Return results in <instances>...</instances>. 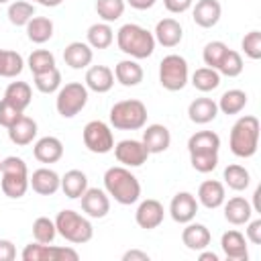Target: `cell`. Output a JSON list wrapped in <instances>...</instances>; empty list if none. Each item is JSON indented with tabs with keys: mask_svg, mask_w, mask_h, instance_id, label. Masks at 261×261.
<instances>
[{
	"mask_svg": "<svg viewBox=\"0 0 261 261\" xmlns=\"http://www.w3.org/2000/svg\"><path fill=\"white\" fill-rule=\"evenodd\" d=\"M104 190L110 198H114V202L122 204V206H130L135 202H139L141 198V184L137 179L135 173H130L128 167L124 165H114L108 167L104 171Z\"/></svg>",
	"mask_w": 261,
	"mask_h": 261,
	"instance_id": "1",
	"label": "cell"
},
{
	"mask_svg": "<svg viewBox=\"0 0 261 261\" xmlns=\"http://www.w3.org/2000/svg\"><path fill=\"white\" fill-rule=\"evenodd\" d=\"M116 45L130 59H147L153 55L157 43L151 31L141 24L126 22L116 31Z\"/></svg>",
	"mask_w": 261,
	"mask_h": 261,
	"instance_id": "2",
	"label": "cell"
},
{
	"mask_svg": "<svg viewBox=\"0 0 261 261\" xmlns=\"http://www.w3.org/2000/svg\"><path fill=\"white\" fill-rule=\"evenodd\" d=\"M228 147H230L232 155H237L241 159L253 157L259 147V118L253 114L241 116L230 128Z\"/></svg>",
	"mask_w": 261,
	"mask_h": 261,
	"instance_id": "3",
	"label": "cell"
},
{
	"mask_svg": "<svg viewBox=\"0 0 261 261\" xmlns=\"http://www.w3.org/2000/svg\"><path fill=\"white\" fill-rule=\"evenodd\" d=\"M0 188L4 192V196L18 200L27 194L29 190V167L24 163V159L16 157V155H8L2 159V167H0Z\"/></svg>",
	"mask_w": 261,
	"mask_h": 261,
	"instance_id": "4",
	"label": "cell"
},
{
	"mask_svg": "<svg viewBox=\"0 0 261 261\" xmlns=\"http://www.w3.org/2000/svg\"><path fill=\"white\" fill-rule=\"evenodd\" d=\"M147 106L137 100V98H128V100H120L110 108V126L118 128V130H139L147 124Z\"/></svg>",
	"mask_w": 261,
	"mask_h": 261,
	"instance_id": "5",
	"label": "cell"
},
{
	"mask_svg": "<svg viewBox=\"0 0 261 261\" xmlns=\"http://www.w3.org/2000/svg\"><path fill=\"white\" fill-rule=\"evenodd\" d=\"M55 228H57V234H61L67 243H73V245H84L88 241H92L94 237V226L92 222L82 216L80 212L75 210H61L57 216H55Z\"/></svg>",
	"mask_w": 261,
	"mask_h": 261,
	"instance_id": "6",
	"label": "cell"
},
{
	"mask_svg": "<svg viewBox=\"0 0 261 261\" xmlns=\"http://www.w3.org/2000/svg\"><path fill=\"white\" fill-rule=\"evenodd\" d=\"M190 82V67L186 57L177 53H169L159 63V84L167 92H179Z\"/></svg>",
	"mask_w": 261,
	"mask_h": 261,
	"instance_id": "7",
	"label": "cell"
},
{
	"mask_svg": "<svg viewBox=\"0 0 261 261\" xmlns=\"http://www.w3.org/2000/svg\"><path fill=\"white\" fill-rule=\"evenodd\" d=\"M88 92L90 90L82 82H69V84L61 86L57 90V98H55V108H57L59 116L73 118L75 114H80L88 104Z\"/></svg>",
	"mask_w": 261,
	"mask_h": 261,
	"instance_id": "8",
	"label": "cell"
},
{
	"mask_svg": "<svg viewBox=\"0 0 261 261\" xmlns=\"http://www.w3.org/2000/svg\"><path fill=\"white\" fill-rule=\"evenodd\" d=\"M82 139H84L86 149L96 155H106L114 149L112 128H110V124H106L102 120H90L82 130Z\"/></svg>",
	"mask_w": 261,
	"mask_h": 261,
	"instance_id": "9",
	"label": "cell"
},
{
	"mask_svg": "<svg viewBox=\"0 0 261 261\" xmlns=\"http://www.w3.org/2000/svg\"><path fill=\"white\" fill-rule=\"evenodd\" d=\"M22 261H77L80 255L71 247H57L51 243H31L20 253Z\"/></svg>",
	"mask_w": 261,
	"mask_h": 261,
	"instance_id": "10",
	"label": "cell"
},
{
	"mask_svg": "<svg viewBox=\"0 0 261 261\" xmlns=\"http://www.w3.org/2000/svg\"><path fill=\"white\" fill-rule=\"evenodd\" d=\"M114 157L124 167H141L149 159V151L143 141L137 139H122L114 145Z\"/></svg>",
	"mask_w": 261,
	"mask_h": 261,
	"instance_id": "11",
	"label": "cell"
},
{
	"mask_svg": "<svg viewBox=\"0 0 261 261\" xmlns=\"http://www.w3.org/2000/svg\"><path fill=\"white\" fill-rule=\"evenodd\" d=\"M198 212V200L192 192H177L169 202V216L177 224H186L196 218Z\"/></svg>",
	"mask_w": 261,
	"mask_h": 261,
	"instance_id": "12",
	"label": "cell"
},
{
	"mask_svg": "<svg viewBox=\"0 0 261 261\" xmlns=\"http://www.w3.org/2000/svg\"><path fill=\"white\" fill-rule=\"evenodd\" d=\"M163 216H165L163 204L159 200H155V198H147L137 206L135 222L145 230H153L163 222Z\"/></svg>",
	"mask_w": 261,
	"mask_h": 261,
	"instance_id": "13",
	"label": "cell"
},
{
	"mask_svg": "<svg viewBox=\"0 0 261 261\" xmlns=\"http://www.w3.org/2000/svg\"><path fill=\"white\" fill-rule=\"evenodd\" d=\"M80 200H82V210L90 218H104L110 212V196L106 194V190L88 188Z\"/></svg>",
	"mask_w": 261,
	"mask_h": 261,
	"instance_id": "14",
	"label": "cell"
},
{
	"mask_svg": "<svg viewBox=\"0 0 261 261\" xmlns=\"http://www.w3.org/2000/svg\"><path fill=\"white\" fill-rule=\"evenodd\" d=\"M143 145L147 147L149 155H157V153H163L169 149L171 145V133L165 124H159V122H153V124H147L143 126Z\"/></svg>",
	"mask_w": 261,
	"mask_h": 261,
	"instance_id": "15",
	"label": "cell"
},
{
	"mask_svg": "<svg viewBox=\"0 0 261 261\" xmlns=\"http://www.w3.org/2000/svg\"><path fill=\"white\" fill-rule=\"evenodd\" d=\"M29 188L39 196H53L61 188V175L51 167H39L29 175Z\"/></svg>",
	"mask_w": 261,
	"mask_h": 261,
	"instance_id": "16",
	"label": "cell"
},
{
	"mask_svg": "<svg viewBox=\"0 0 261 261\" xmlns=\"http://www.w3.org/2000/svg\"><path fill=\"white\" fill-rule=\"evenodd\" d=\"M220 249L226 259L230 261H247L249 259V249H247V239L239 230H226L220 237Z\"/></svg>",
	"mask_w": 261,
	"mask_h": 261,
	"instance_id": "17",
	"label": "cell"
},
{
	"mask_svg": "<svg viewBox=\"0 0 261 261\" xmlns=\"http://www.w3.org/2000/svg\"><path fill=\"white\" fill-rule=\"evenodd\" d=\"M222 16V6L218 0H198L192 8V18L202 29H212Z\"/></svg>",
	"mask_w": 261,
	"mask_h": 261,
	"instance_id": "18",
	"label": "cell"
},
{
	"mask_svg": "<svg viewBox=\"0 0 261 261\" xmlns=\"http://www.w3.org/2000/svg\"><path fill=\"white\" fill-rule=\"evenodd\" d=\"M153 37H155V43L171 49V47H177L184 39V29L181 24L175 20V18H161L157 24H155V31H153Z\"/></svg>",
	"mask_w": 261,
	"mask_h": 261,
	"instance_id": "19",
	"label": "cell"
},
{
	"mask_svg": "<svg viewBox=\"0 0 261 261\" xmlns=\"http://www.w3.org/2000/svg\"><path fill=\"white\" fill-rule=\"evenodd\" d=\"M84 84L88 90H92L96 94H106L114 86V71L108 65H92L86 71Z\"/></svg>",
	"mask_w": 261,
	"mask_h": 261,
	"instance_id": "20",
	"label": "cell"
},
{
	"mask_svg": "<svg viewBox=\"0 0 261 261\" xmlns=\"http://www.w3.org/2000/svg\"><path fill=\"white\" fill-rule=\"evenodd\" d=\"M198 204H202L204 208L208 210H214V208H220L226 200V190H224V184L218 181V179H206L200 184L198 188Z\"/></svg>",
	"mask_w": 261,
	"mask_h": 261,
	"instance_id": "21",
	"label": "cell"
},
{
	"mask_svg": "<svg viewBox=\"0 0 261 261\" xmlns=\"http://www.w3.org/2000/svg\"><path fill=\"white\" fill-rule=\"evenodd\" d=\"M212 241V234L208 230L206 224L202 222H186V228L181 230V243L190 249V251H202V249H208Z\"/></svg>",
	"mask_w": 261,
	"mask_h": 261,
	"instance_id": "22",
	"label": "cell"
},
{
	"mask_svg": "<svg viewBox=\"0 0 261 261\" xmlns=\"http://www.w3.org/2000/svg\"><path fill=\"white\" fill-rule=\"evenodd\" d=\"M33 155L39 163H57L63 157V143L57 137H41L33 145Z\"/></svg>",
	"mask_w": 261,
	"mask_h": 261,
	"instance_id": "23",
	"label": "cell"
},
{
	"mask_svg": "<svg viewBox=\"0 0 261 261\" xmlns=\"http://www.w3.org/2000/svg\"><path fill=\"white\" fill-rule=\"evenodd\" d=\"M94 59V51L88 43L84 41H71L65 49H63V61L71 67V69H86Z\"/></svg>",
	"mask_w": 261,
	"mask_h": 261,
	"instance_id": "24",
	"label": "cell"
},
{
	"mask_svg": "<svg viewBox=\"0 0 261 261\" xmlns=\"http://www.w3.org/2000/svg\"><path fill=\"white\" fill-rule=\"evenodd\" d=\"M143 75H145V71H143V67L139 65L137 59H130L128 57V59H122V61H118L114 65V80L120 86H124V88L139 86L143 82Z\"/></svg>",
	"mask_w": 261,
	"mask_h": 261,
	"instance_id": "25",
	"label": "cell"
},
{
	"mask_svg": "<svg viewBox=\"0 0 261 261\" xmlns=\"http://www.w3.org/2000/svg\"><path fill=\"white\" fill-rule=\"evenodd\" d=\"M224 218L226 222L234 224V226H241V224H247L253 216V208H251V202L245 200L243 196H234L230 198L228 202L224 200Z\"/></svg>",
	"mask_w": 261,
	"mask_h": 261,
	"instance_id": "26",
	"label": "cell"
},
{
	"mask_svg": "<svg viewBox=\"0 0 261 261\" xmlns=\"http://www.w3.org/2000/svg\"><path fill=\"white\" fill-rule=\"evenodd\" d=\"M218 116V104L212 98H196L188 106V118L194 124H208Z\"/></svg>",
	"mask_w": 261,
	"mask_h": 261,
	"instance_id": "27",
	"label": "cell"
},
{
	"mask_svg": "<svg viewBox=\"0 0 261 261\" xmlns=\"http://www.w3.org/2000/svg\"><path fill=\"white\" fill-rule=\"evenodd\" d=\"M37 137V122L31 116H20L12 126H8V139L16 147H27L35 141Z\"/></svg>",
	"mask_w": 261,
	"mask_h": 261,
	"instance_id": "28",
	"label": "cell"
},
{
	"mask_svg": "<svg viewBox=\"0 0 261 261\" xmlns=\"http://www.w3.org/2000/svg\"><path fill=\"white\" fill-rule=\"evenodd\" d=\"M220 137L214 130H198L188 139V153H218Z\"/></svg>",
	"mask_w": 261,
	"mask_h": 261,
	"instance_id": "29",
	"label": "cell"
},
{
	"mask_svg": "<svg viewBox=\"0 0 261 261\" xmlns=\"http://www.w3.org/2000/svg\"><path fill=\"white\" fill-rule=\"evenodd\" d=\"M59 190H63V194L69 200H77L88 190V175L82 169H69L61 175V188Z\"/></svg>",
	"mask_w": 261,
	"mask_h": 261,
	"instance_id": "30",
	"label": "cell"
},
{
	"mask_svg": "<svg viewBox=\"0 0 261 261\" xmlns=\"http://www.w3.org/2000/svg\"><path fill=\"white\" fill-rule=\"evenodd\" d=\"M114 41V31L110 27V22H94L90 24L88 33H86V43L92 49H108Z\"/></svg>",
	"mask_w": 261,
	"mask_h": 261,
	"instance_id": "31",
	"label": "cell"
},
{
	"mask_svg": "<svg viewBox=\"0 0 261 261\" xmlns=\"http://www.w3.org/2000/svg\"><path fill=\"white\" fill-rule=\"evenodd\" d=\"M24 29H27L29 41H33L37 45H43L53 37V20L47 16H33Z\"/></svg>",
	"mask_w": 261,
	"mask_h": 261,
	"instance_id": "32",
	"label": "cell"
},
{
	"mask_svg": "<svg viewBox=\"0 0 261 261\" xmlns=\"http://www.w3.org/2000/svg\"><path fill=\"white\" fill-rule=\"evenodd\" d=\"M4 100H8L12 106L20 108L22 112L31 106L33 100V90L27 82H10L4 90Z\"/></svg>",
	"mask_w": 261,
	"mask_h": 261,
	"instance_id": "33",
	"label": "cell"
},
{
	"mask_svg": "<svg viewBox=\"0 0 261 261\" xmlns=\"http://www.w3.org/2000/svg\"><path fill=\"white\" fill-rule=\"evenodd\" d=\"M218 104V112L230 116V114H239L245 106H247V92L245 90H239V88H232V90H226L220 100L216 102Z\"/></svg>",
	"mask_w": 261,
	"mask_h": 261,
	"instance_id": "34",
	"label": "cell"
},
{
	"mask_svg": "<svg viewBox=\"0 0 261 261\" xmlns=\"http://www.w3.org/2000/svg\"><path fill=\"white\" fill-rule=\"evenodd\" d=\"M222 179H224V184H226L230 190L243 192V190H247L249 184H251V173H249L247 167H243V165H239V163H230V165L224 167Z\"/></svg>",
	"mask_w": 261,
	"mask_h": 261,
	"instance_id": "35",
	"label": "cell"
},
{
	"mask_svg": "<svg viewBox=\"0 0 261 261\" xmlns=\"http://www.w3.org/2000/svg\"><path fill=\"white\" fill-rule=\"evenodd\" d=\"M6 16L14 27H27V22L35 16V4L29 0H14L8 4Z\"/></svg>",
	"mask_w": 261,
	"mask_h": 261,
	"instance_id": "36",
	"label": "cell"
},
{
	"mask_svg": "<svg viewBox=\"0 0 261 261\" xmlns=\"http://www.w3.org/2000/svg\"><path fill=\"white\" fill-rule=\"evenodd\" d=\"M192 86L198 90V92H212L220 86V73L212 67H198L194 73H192Z\"/></svg>",
	"mask_w": 261,
	"mask_h": 261,
	"instance_id": "37",
	"label": "cell"
},
{
	"mask_svg": "<svg viewBox=\"0 0 261 261\" xmlns=\"http://www.w3.org/2000/svg\"><path fill=\"white\" fill-rule=\"evenodd\" d=\"M24 69V59L20 53L12 49L2 51V65H0V77H16Z\"/></svg>",
	"mask_w": 261,
	"mask_h": 261,
	"instance_id": "38",
	"label": "cell"
},
{
	"mask_svg": "<svg viewBox=\"0 0 261 261\" xmlns=\"http://www.w3.org/2000/svg\"><path fill=\"white\" fill-rule=\"evenodd\" d=\"M33 84L41 94H53L61 88V71L57 67L43 71V73H35L33 75Z\"/></svg>",
	"mask_w": 261,
	"mask_h": 261,
	"instance_id": "39",
	"label": "cell"
},
{
	"mask_svg": "<svg viewBox=\"0 0 261 261\" xmlns=\"http://www.w3.org/2000/svg\"><path fill=\"white\" fill-rule=\"evenodd\" d=\"M124 0H96V12L102 22H114L124 14Z\"/></svg>",
	"mask_w": 261,
	"mask_h": 261,
	"instance_id": "40",
	"label": "cell"
},
{
	"mask_svg": "<svg viewBox=\"0 0 261 261\" xmlns=\"http://www.w3.org/2000/svg\"><path fill=\"white\" fill-rule=\"evenodd\" d=\"M27 65H29V69L33 71V75H35V73L49 71V69L55 67V55H53L51 51H47V49H35V51L29 55Z\"/></svg>",
	"mask_w": 261,
	"mask_h": 261,
	"instance_id": "41",
	"label": "cell"
},
{
	"mask_svg": "<svg viewBox=\"0 0 261 261\" xmlns=\"http://www.w3.org/2000/svg\"><path fill=\"white\" fill-rule=\"evenodd\" d=\"M243 67H245V65H243V57H241V53L234 51V49H228V51L224 53L222 61L218 63L216 71H218L220 75H226V77H237V75L243 73Z\"/></svg>",
	"mask_w": 261,
	"mask_h": 261,
	"instance_id": "42",
	"label": "cell"
},
{
	"mask_svg": "<svg viewBox=\"0 0 261 261\" xmlns=\"http://www.w3.org/2000/svg\"><path fill=\"white\" fill-rule=\"evenodd\" d=\"M33 237L37 243H53L57 237V228H55V220L47 218V216H39L33 222Z\"/></svg>",
	"mask_w": 261,
	"mask_h": 261,
	"instance_id": "43",
	"label": "cell"
},
{
	"mask_svg": "<svg viewBox=\"0 0 261 261\" xmlns=\"http://www.w3.org/2000/svg\"><path fill=\"white\" fill-rule=\"evenodd\" d=\"M226 51H228V45L222 43V41H210V43H206V45H204V51H202L204 65L216 69Z\"/></svg>",
	"mask_w": 261,
	"mask_h": 261,
	"instance_id": "44",
	"label": "cell"
},
{
	"mask_svg": "<svg viewBox=\"0 0 261 261\" xmlns=\"http://www.w3.org/2000/svg\"><path fill=\"white\" fill-rule=\"evenodd\" d=\"M241 49L249 59H261V31H249L241 41Z\"/></svg>",
	"mask_w": 261,
	"mask_h": 261,
	"instance_id": "45",
	"label": "cell"
},
{
	"mask_svg": "<svg viewBox=\"0 0 261 261\" xmlns=\"http://www.w3.org/2000/svg\"><path fill=\"white\" fill-rule=\"evenodd\" d=\"M190 163L200 173H210L218 165V153H192Z\"/></svg>",
	"mask_w": 261,
	"mask_h": 261,
	"instance_id": "46",
	"label": "cell"
},
{
	"mask_svg": "<svg viewBox=\"0 0 261 261\" xmlns=\"http://www.w3.org/2000/svg\"><path fill=\"white\" fill-rule=\"evenodd\" d=\"M22 114H24V112H22L20 108L12 106L8 100H4V98L0 100V126H4V128L12 126Z\"/></svg>",
	"mask_w": 261,
	"mask_h": 261,
	"instance_id": "47",
	"label": "cell"
},
{
	"mask_svg": "<svg viewBox=\"0 0 261 261\" xmlns=\"http://www.w3.org/2000/svg\"><path fill=\"white\" fill-rule=\"evenodd\" d=\"M245 239L253 245H261V218L249 220L245 228Z\"/></svg>",
	"mask_w": 261,
	"mask_h": 261,
	"instance_id": "48",
	"label": "cell"
},
{
	"mask_svg": "<svg viewBox=\"0 0 261 261\" xmlns=\"http://www.w3.org/2000/svg\"><path fill=\"white\" fill-rule=\"evenodd\" d=\"M192 4H194V0H163V6L171 14H184L186 10L192 8Z\"/></svg>",
	"mask_w": 261,
	"mask_h": 261,
	"instance_id": "49",
	"label": "cell"
},
{
	"mask_svg": "<svg viewBox=\"0 0 261 261\" xmlns=\"http://www.w3.org/2000/svg\"><path fill=\"white\" fill-rule=\"evenodd\" d=\"M16 259V247L8 239H0V261H14Z\"/></svg>",
	"mask_w": 261,
	"mask_h": 261,
	"instance_id": "50",
	"label": "cell"
},
{
	"mask_svg": "<svg viewBox=\"0 0 261 261\" xmlns=\"http://www.w3.org/2000/svg\"><path fill=\"white\" fill-rule=\"evenodd\" d=\"M122 261H149V253L139 251V249H130L122 255Z\"/></svg>",
	"mask_w": 261,
	"mask_h": 261,
	"instance_id": "51",
	"label": "cell"
},
{
	"mask_svg": "<svg viewBox=\"0 0 261 261\" xmlns=\"http://www.w3.org/2000/svg\"><path fill=\"white\" fill-rule=\"evenodd\" d=\"M130 8H135V10H149V8H153L155 6V2L157 0H124Z\"/></svg>",
	"mask_w": 261,
	"mask_h": 261,
	"instance_id": "52",
	"label": "cell"
},
{
	"mask_svg": "<svg viewBox=\"0 0 261 261\" xmlns=\"http://www.w3.org/2000/svg\"><path fill=\"white\" fill-rule=\"evenodd\" d=\"M198 259H200V261H218V255H216L214 251H206V249H202L200 255H198Z\"/></svg>",
	"mask_w": 261,
	"mask_h": 261,
	"instance_id": "53",
	"label": "cell"
},
{
	"mask_svg": "<svg viewBox=\"0 0 261 261\" xmlns=\"http://www.w3.org/2000/svg\"><path fill=\"white\" fill-rule=\"evenodd\" d=\"M259 196H261V186H257L255 188V192H253V212H261V204H259Z\"/></svg>",
	"mask_w": 261,
	"mask_h": 261,
	"instance_id": "54",
	"label": "cell"
},
{
	"mask_svg": "<svg viewBox=\"0 0 261 261\" xmlns=\"http://www.w3.org/2000/svg\"><path fill=\"white\" fill-rule=\"evenodd\" d=\"M33 4L37 2V4H41V6H47V8H55V6H59L63 0H31Z\"/></svg>",
	"mask_w": 261,
	"mask_h": 261,
	"instance_id": "55",
	"label": "cell"
},
{
	"mask_svg": "<svg viewBox=\"0 0 261 261\" xmlns=\"http://www.w3.org/2000/svg\"><path fill=\"white\" fill-rule=\"evenodd\" d=\"M2 51H4V49H0V65H2Z\"/></svg>",
	"mask_w": 261,
	"mask_h": 261,
	"instance_id": "56",
	"label": "cell"
},
{
	"mask_svg": "<svg viewBox=\"0 0 261 261\" xmlns=\"http://www.w3.org/2000/svg\"><path fill=\"white\" fill-rule=\"evenodd\" d=\"M6 2H10V0H0V4H6Z\"/></svg>",
	"mask_w": 261,
	"mask_h": 261,
	"instance_id": "57",
	"label": "cell"
},
{
	"mask_svg": "<svg viewBox=\"0 0 261 261\" xmlns=\"http://www.w3.org/2000/svg\"><path fill=\"white\" fill-rule=\"evenodd\" d=\"M0 167H2V161H0Z\"/></svg>",
	"mask_w": 261,
	"mask_h": 261,
	"instance_id": "58",
	"label": "cell"
}]
</instances>
